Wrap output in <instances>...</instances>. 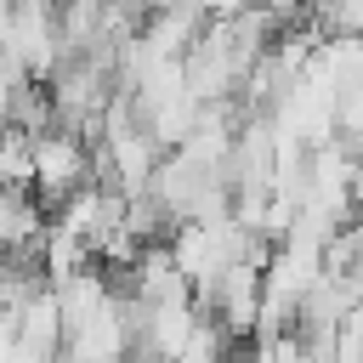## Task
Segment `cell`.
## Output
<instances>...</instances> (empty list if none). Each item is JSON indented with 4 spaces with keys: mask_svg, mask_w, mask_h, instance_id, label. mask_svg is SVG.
Here are the masks:
<instances>
[{
    "mask_svg": "<svg viewBox=\"0 0 363 363\" xmlns=\"http://www.w3.org/2000/svg\"><path fill=\"white\" fill-rule=\"evenodd\" d=\"M57 363H74V357H68V352H62V357H57Z\"/></svg>",
    "mask_w": 363,
    "mask_h": 363,
    "instance_id": "obj_4",
    "label": "cell"
},
{
    "mask_svg": "<svg viewBox=\"0 0 363 363\" xmlns=\"http://www.w3.org/2000/svg\"><path fill=\"white\" fill-rule=\"evenodd\" d=\"M6 57L17 68H28V79L51 85L68 62V45H62V17H57V0H11L6 6Z\"/></svg>",
    "mask_w": 363,
    "mask_h": 363,
    "instance_id": "obj_1",
    "label": "cell"
},
{
    "mask_svg": "<svg viewBox=\"0 0 363 363\" xmlns=\"http://www.w3.org/2000/svg\"><path fill=\"white\" fill-rule=\"evenodd\" d=\"M199 306L238 340V335H255L261 329V306H267V267L261 261H238L227 267L210 289H199Z\"/></svg>",
    "mask_w": 363,
    "mask_h": 363,
    "instance_id": "obj_3",
    "label": "cell"
},
{
    "mask_svg": "<svg viewBox=\"0 0 363 363\" xmlns=\"http://www.w3.org/2000/svg\"><path fill=\"white\" fill-rule=\"evenodd\" d=\"M96 182V147L74 130H45L34 136V199L57 216L74 193Z\"/></svg>",
    "mask_w": 363,
    "mask_h": 363,
    "instance_id": "obj_2",
    "label": "cell"
}]
</instances>
